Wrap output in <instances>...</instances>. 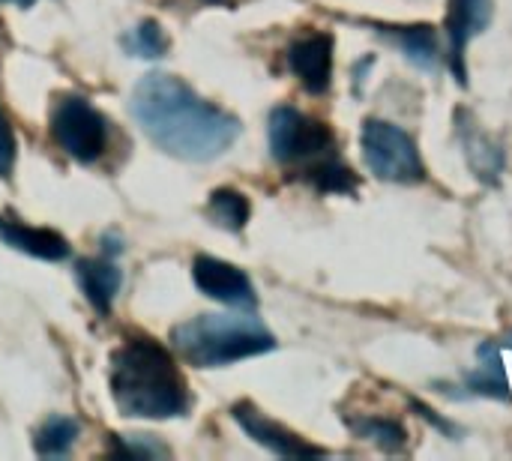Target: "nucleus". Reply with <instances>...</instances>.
Here are the masks:
<instances>
[{
    "label": "nucleus",
    "instance_id": "nucleus-19",
    "mask_svg": "<svg viewBox=\"0 0 512 461\" xmlns=\"http://www.w3.org/2000/svg\"><path fill=\"white\" fill-rule=\"evenodd\" d=\"M462 135H465V156H468V162H471V168L483 177V180H492L498 171H501V153H498V147L483 135V132H474L471 129V135L462 129Z\"/></svg>",
    "mask_w": 512,
    "mask_h": 461
},
{
    "label": "nucleus",
    "instance_id": "nucleus-3",
    "mask_svg": "<svg viewBox=\"0 0 512 461\" xmlns=\"http://www.w3.org/2000/svg\"><path fill=\"white\" fill-rule=\"evenodd\" d=\"M177 354L198 369L231 366L276 348L273 333L249 315H201L171 333Z\"/></svg>",
    "mask_w": 512,
    "mask_h": 461
},
{
    "label": "nucleus",
    "instance_id": "nucleus-15",
    "mask_svg": "<svg viewBox=\"0 0 512 461\" xmlns=\"http://www.w3.org/2000/svg\"><path fill=\"white\" fill-rule=\"evenodd\" d=\"M210 216L216 225L228 228V231H240L246 222H249V201L243 192H234V189H216L210 195Z\"/></svg>",
    "mask_w": 512,
    "mask_h": 461
},
{
    "label": "nucleus",
    "instance_id": "nucleus-18",
    "mask_svg": "<svg viewBox=\"0 0 512 461\" xmlns=\"http://www.w3.org/2000/svg\"><path fill=\"white\" fill-rule=\"evenodd\" d=\"M123 45H126V51H129L132 57L156 60V57H162V54H165L168 39H165L162 27H159L153 18H147V21H141L135 30H129V36L123 39Z\"/></svg>",
    "mask_w": 512,
    "mask_h": 461
},
{
    "label": "nucleus",
    "instance_id": "nucleus-2",
    "mask_svg": "<svg viewBox=\"0 0 512 461\" xmlns=\"http://www.w3.org/2000/svg\"><path fill=\"white\" fill-rule=\"evenodd\" d=\"M111 396L132 420H174L189 411L186 381L174 357L153 339H129L111 357Z\"/></svg>",
    "mask_w": 512,
    "mask_h": 461
},
{
    "label": "nucleus",
    "instance_id": "nucleus-6",
    "mask_svg": "<svg viewBox=\"0 0 512 461\" xmlns=\"http://www.w3.org/2000/svg\"><path fill=\"white\" fill-rule=\"evenodd\" d=\"M270 150L279 162L324 159L333 150V132L297 108H276L270 114Z\"/></svg>",
    "mask_w": 512,
    "mask_h": 461
},
{
    "label": "nucleus",
    "instance_id": "nucleus-17",
    "mask_svg": "<svg viewBox=\"0 0 512 461\" xmlns=\"http://www.w3.org/2000/svg\"><path fill=\"white\" fill-rule=\"evenodd\" d=\"M309 180L321 189V192H354L357 189V177L351 168H345L339 159L333 156H324L318 159V165H312L309 171Z\"/></svg>",
    "mask_w": 512,
    "mask_h": 461
},
{
    "label": "nucleus",
    "instance_id": "nucleus-4",
    "mask_svg": "<svg viewBox=\"0 0 512 461\" xmlns=\"http://www.w3.org/2000/svg\"><path fill=\"white\" fill-rule=\"evenodd\" d=\"M360 144H363V159L378 180L420 183L426 177L420 150L405 129H399L387 120H366Z\"/></svg>",
    "mask_w": 512,
    "mask_h": 461
},
{
    "label": "nucleus",
    "instance_id": "nucleus-22",
    "mask_svg": "<svg viewBox=\"0 0 512 461\" xmlns=\"http://www.w3.org/2000/svg\"><path fill=\"white\" fill-rule=\"evenodd\" d=\"M0 3H18V6H30V3H36V0H0Z\"/></svg>",
    "mask_w": 512,
    "mask_h": 461
},
{
    "label": "nucleus",
    "instance_id": "nucleus-10",
    "mask_svg": "<svg viewBox=\"0 0 512 461\" xmlns=\"http://www.w3.org/2000/svg\"><path fill=\"white\" fill-rule=\"evenodd\" d=\"M489 21H492V0H453L450 3L447 33H450V45H453V69L462 84L468 78L465 48L477 33H483L489 27Z\"/></svg>",
    "mask_w": 512,
    "mask_h": 461
},
{
    "label": "nucleus",
    "instance_id": "nucleus-7",
    "mask_svg": "<svg viewBox=\"0 0 512 461\" xmlns=\"http://www.w3.org/2000/svg\"><path fill=\"white\" fill-rule=\"evenodd\" d=\"M192 279H195L201 294H207L210 300H219L225 306L252 309L258 303L249 276L243 270H237L234 264H228V261L198 255L195 264H192Z\"/></svg>",
    "mask_w": 512,
    "mask_h": 461
},
{
    "label": "nucleus",
    "instance_id": "nucleus-14",
    "mask_svg": "<svg viewBox=\"0 0 512 461\" xmlns=\"http://www.w3.org/2000/svg\"><path fill=\"white\" fill-rule=\"evenodd\" d=\"M384 36H390L411 63L432 69L438 63V36L429 24H414V27H384Z\"/></svg>",
    "mask_w": 512,
    "mask_h": 461
},
{
    "label": "nucleus",
    "instance_id": "nucleus-21",
    "mask_svg": "<svg viewBox=\"0 0 512 461\" xmlns=\"http://www.w3.org/2000/svg\"><path fill=\"white\" fill-rule=\"evenodd\" d=\"M12 165H15V135L6 114L0 111V177H9Z\"/></svg>",
    "mask_w": 512,
    "mask_h": 461
},
{
    "label": "nucleus",
    "instance_id": "nucleus-13",
    "mask_svg": "<svg viewBox=\"0 0 512 461\" xmlns=\"http://www.w3.org/2000/svg\"><path fill=\"white\" fill-rule=\"evenodd\" d=\"M468 390L477 396H489V399H510L507 372L501 363V351L495 345L480 348V366L468 375Z\"/></svg>",
    "mask_w": 512,
    "mask_h": 461
},
{
    "label": "nucleus",
    "instance_id": "nucleus-23",
    "mask_svg": "<svg viewBox=\"0 0 512 461\" xmlns=\"http://www.w3.org/2000/svg\"><path fill=\"white\" fill-rule=\"evenodd\" d=\"M207 3H225V0H207Z\"/></svg>",
    "mask_w": 512,
    "mask_h": 461
},
{
    "label": "nucleus",
    "instance_id": "nucleus-5",
    "mask_svg": "<svg viewBox=\"0 0 512 461\" xmlns=\"http://www.w3.org/2000/svg\"><path fill=\"white\" fill-rule=\"evenodd\" d=\"M51 135L60 150L78 162H93L102 156L108 141L105 117L81 96H66L51 114Z\"/></svg>",
    "mask_w": 512,
    "mask_h": 461
},
{
    "label": "nucleus",
    "instance_id": "nucleus-20",
    "mask_svg": "<svg viewBox=\"0 0 512 461\" xmlns=\"http://www.w3.org/2000/svg\"><path fill=\"white\" fill-rule=\"evenodd\" d=\"M351 429L363 438V441H372L384 450H402L405 447V429L393 420H381V417H363V420H354Z\"/></svg>",
    "mask_w": 512,
    "mask_h": 461
},
{
    "label": "nucleus",
    "instance_id": "nucleus-1",
    "mask_svg": "<svg viewBox=\"0 0 512 461\" xmlns=\"http://www.w3.org/2000/svg\"><path fill=\"white\" fill-rule=\"evenodd\" d=\"M132 114L159 150L186 162L216 159L240 135V120L234 114L204 102L192 87L165 72L138 81Z\"/></svg>",
    "mask_w": 512,
    "mask_h": 461
},
{
    "label": "nucleus",
    "instance_id": "nucleus-16",
    "mask_svg": "<svg viewBox=\"0 0 512 461\" xmlns=\"http://www.w3.org/2000/svg\"><path fill=\"white\" fill-rule=\"evenodd\" d=\"M78 438V423L75 420H66V417H51L39 432H36V453L39 456H66L69 447L75 444Z\"/></svg>",
    "mask_w": 512,
    "mask_h": 461
},
{
    "label": "nucleus",
    "instance_id": "nucleus-9",
    "mask_svg": "<svg viewBox=\"0 0 512 461\" xmlns=\"http://www.w3.org/2000/svg\"><path fill=\"white\" fill-rule=\"evenodd\" d=\"M288 66L309 93H324L333 78V36L309 33L288 48Z\"/></svg>",
    "mask_w": 512,
    "mask_h": 461
},
{
    "label": "nucleus",
    "instance_id": "nucleus-11",
    "mask_svg": "<svg viewBox=\"0 0 512 461\" xmlns=\"http://www.w3.org/2000/svg\"><path fill=\"white\" fill-rule=\"evenodd\" d=\"M0 240L18 252H24V255L39 258V261H63L69 255L66 240L57 231L33 228V225H24L18 219H9V216H0Z\"/></svg>",
    "mask_w": 512,
    "mask_h": 461
},
{
    "label": "nucleus",
    "instance_id": "nucleus-8",
    "mask_svg": "<svg viewBox=\"0 0 512 461\" xmlns=\"http://www.w3.org/2000/svg\"><path fill=\"white\" fill-rule=\"evenodd\" d=\"M231 414H234L237 426H240L255 444L267 447V450L276 453V456H285V459H312V456H324L321 447H312V444H306L300 435H294V432H288L285 426L267 420V417H264L258 408H252L249 402L234 405Z\"/></svg>",
    "mask_w": 512,
    "mask_h": 461
},
{
    "label": "nucleus",
    "instance_id": "nucleus-12",
    "mask_svg": "<svg viewBox=\"0 0 512 461\" xmlns=\"http://www.w3.org/2000/svg\"><path fill=\"white\" fill-rule=\"evenodd\" d=\"M78 282H81V291L87 294L90 306L105 315V312H111V303L123 285V276H120L117 264L111 261V255H105V258L78 261Z\"/></svg>",
    "mask_w": 512,
    "mask_h": 461
}]
</instances>
